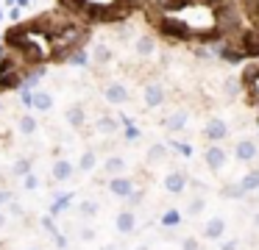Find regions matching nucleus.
I'll use <instances>...</instances> for the list:
<instances>
[{"label": "nucleus", "instance_id": "1", "mask_svg": "<svg viewBox=\"0 0 259 250\" xmlns=\"http://www.w3.org/2000/svg\"><path fill=\"white\" fill-rule=\"evenodd\" d=\"M159 31L167 39H190L192 36V28L187 25V22L176 20V17H164V20L159 22Z\"/></svg>", "mask_w": 259, "mask_h": 250}, {"label": "nucleus", "instance_id": "2", "mask_svg": "<svg viewBox=\"0 0 259 250\" xmlns=\"http://www.w3.org/2000/svg\"><path fill=\"white\" fill-rule=\"evenodd\" d=\"M142 100H145L148 109H156V106H162V103H164V86H162V83H156V81L145 83V86H142Z\"/></svg>", "mask_w": 259, "mask_h": 250}, {"label": "nucleus", "instance_id": "3", "mask_svg": "<svg viewBox=\"0 0 259 250\" xmlns=\"http://www.w3.org/2000/svg\"><path fill=\"white\" fill-rule=\"evenodd\" d=\"M23 103L25 106H34L36 111H51L53 109V97L48 92H23Z\"/></svg>", "mask_w": 259, "mask_h": 250}, {"label": "nucleus", "instance_id": "4", "mask_svg": "<svg viewBox=\"0 0 259 250\" xmlns=\"http://www.w3.org/2000/svg\"><path fill=\"white\" fill-rule=\"evenodd\" d=\"M103 97H106L112 106H120V103H125V100H128V89H125V83L112 81V83H106V86H103Z\"/></svg>", "mask_w": 259, "mask_h": 250}, {"label": "nucleus", "instance_id": "5", "mask_svg": "<svg viewBox=\"0 0 259 250\" xmlns=\"http://www.w3.org/2000/svg\"><path fill=\"white\" fill-rule=\"evenodd\" d=\"M109 192H112L114 197L128 200L131 192H134V183H131V178H125V175H112V181H109Z\"/></svg>", "mask_w": 259, "mask_h": 250}, {"label": "nucleus", "instance_id": "6", "mask_svg": "<svg viewBox=\"0 0 259 250\" xmlns=\"http://www.w3.org/2000/svg\"><path fill=\"white\" fill-rule=\"evenodd\" d=\"M203 136L212 139V142H220V139L229 136V125H226V120H220V117H212V120L203 125Z\"/></svg>", "mask_w": 259, "mask_h": 250}, {"label": "nucleus", "instance_id": "7", "mask_svg": "<svg viewBox=\"0 0 259 250\" xmlns=\"http://www.w3.org/2000/svg\"><path fill=\"white\" fill-rule=\"evenodd\" d=\"M203 161L209 164V170H223L226 161H229V153H226L223 147H218V144H212V147H206V153H203Z\"/></svg>", "mask_w": 259, "mask_h": 250}, {"label": "nucleus", "instance_id": "8", "mask_svg": "<svg viewBox=\"0 0 259 250\" xmlns=\"http://www.w3.org/2000/svg\"><path fill=\"white\" fill-rule=\"evenodd\" d=\"M73 172H75V164H73V161H67V159L53 161V167H51V178H53V181H59V183L70 181Z\"/></svg>", "mask_w": 259, "mask_h": 250}, {"label": "nucleus", "instance_id": "9", "mask_svg": "<svg viewBox=\"0 0 259 250\" xmlns=\"http://www.w3.org/2000/svg\"><path fill=\"white\" fill-rule=\"evenodd\" d=\"M187 122H190V114H187L184 109H179V111H173V114L164 117L162 125L167 128L170 133H179V131H184V128H187Z\"/></svg>", "mask_w": 259, "mask_h": 250}, {"label": "nucleus", "instance_id": "10", "mask_svg": "<svg viewBox=\"0 0 259 250\" xmlns=\"http://www.w3.org/2000/svg\"><path fill=\"white\" fill-rule=\"evenodd\" d=\"M164 189H167L170 194H181L187 189V175L181 170H173L164 175Z\"/></svg>", "mask_w": 259, "mask_h": 250}, {"label": "nucleus", "instance_id": "11", "mask_svg": "<svg viewBox=\"0 0 259 250\" xmlns=\"http://www.w3.org/2000/svg\"><path fill=\"white\" fill-rule=\"evenodd\" d=\"M256 153H259V147H256L253 139H242V142H237V147H234V159L237 161H253Z\"/></svg>", "mask_w": 259, "mask_h": 250}, {"label": "nucleus", "instance_id": "12", "mask_svg": "<svg viewBox=\"0 0 259 250\" xmlns=\"http://www.w3.org/2000/svg\"><path fill=\"white\" fill-rule=\"evenodd\" d=\"M240 47L245 50V56H259V31H245L242 33Z\"/></svg>", "mask_w": 259, "mask_h": 250}, {"label": "nucleus", "instance_id": "13", "mask_svg": "<svg viewBox=\"0 0 259 250\" xmlns=\"http://www.w3.org/2000/svg\"><path fill=\"white\" fill-rule=\"evenodd\" d=\"M226 233V220L223 217H212V220L206 222V228H203V236L206 239H220Z\"/></svg>", "mask_w": 259, "mask_h": 250}, {"label": "nucleus", "instance_id": "14", "mask_svg": "<svg viewBox=\"0 0 259 250\" xmlns=\"http://www.w3.org/2000/svg\"><path fill=\"white\" fill-rule=\"evenodd\" d=\"M64 120H67L70 128H81L87 122V114H84V106H70L67 111H64Z\"/></svg>", "mask_w": 259, "mask_h": 250}, {"label": "nucleus", "instance_id": "15", "mask_svg": "<svg viewBox=\"0 0 259 250\" xmlns=\"http://www.w3.org/2000/svg\"><path fill=\"white\" fill-rule=\"evenodd\" d=\"M114 225H117V231H120V233H131V231L137 228V217H134V211H120L117 220H114Z\"/></svg>", "mask_w": 259, "mask_h": 250}, {"label": "nucleus", "instance_id": "16", "mask_svg": "<svg viewBox=\"0 0 259 250\" xmlns=\"http://www.w3.org/2000/svg\"><path fill=\"white\" fill-rule=\"evenodd\" d=\"M117 128H120V122L114 120V117H106V114H103V117H98V120H95V131L103 133V136H112Z\"/></svg>", "mask_w": 259, "mask_h": 250}, {"label": "nucleus", "instance_id": "17", "mask_svg": "<svg viewBox=\"0 0 259 250\" xmlns=\"http://www.w3.org/2000/svg\"><path fill=\"white\" fill-rule=\"evenodd\" d=\"M134 50H137L140 56H153V50H156V42H153L151 36H140V39L134 42Z\"/></svg>", "mask_w": 259, "mask_h": 250}, {"label": "nucleus", "instance_id": "18", "mask_svg": "<svg viewBox=\"0 0 259 250\" xmlns=\"http://www.w3.org/2000/svg\"><path fill=\"white\" fill-rule=\"evenodd\" d=\"M103 170H106L109 175H120V172H125V161L120 159V156H112V159H106Z\"/></svg>", "mask_w": 259, "mask_h": 250}, {"label": "nucleus", "instance_id": "19", "mask_svg": "<svg viewBox=\"0 0 259 250\" xmlns=\"http://www.w3.org/2000/svg\"><path fill=\"white\" fill-rule=\"evenodd\" d=\"M240 183H242V189H245V192H256V189H259V170L245 172Z\"/></svg>", "mask_w": 259, "mask_h": 250}, {"label": "nucleus", "instance_id": "20", "mask_svg": "<svg viewBox=\"0 0 259 250\" xmlns=\"http://www.w3.org/2000/svg\"><path fill=\"white\" fill-rule=\"evenodd\" d=\"M220 194H223V197H229V200H240L242 194H248V192L242 189V183H229V186L220 189Z\"/></svg>", "mask_w": 259, "mask_h": 250}, {"label": "nucleus", "instance_id": "21", "mask_svg": "<svg viewBox=\"0 0 259 250\" xmlns=\"http://www.w3.org/2000/svg\"><path fill=\"white\" fill-rule=\"evenodd\" d=\"M78 170L81 172L95 170V150H84V156H81V161H78Z\"/></svg>", "mask_w": 259, "mask_h": 250}, {"label": "nucleus", "instance_id": "22", "mask_svg": "<svg viewBox=\"0 0 259 250\" xmlns=\"http://www.w3.org/2000/svg\"><path fill=\"white\" fill-rule=\"evenodd\" d=\"M31 172V159H17L12 164V175H17V178H25Z\"/></svg>", "mask_w": 259, "mask_h": 250}, {"label": "nucleus", "instance_id": "23", "mask_svg": "<svg viewBox=\"0 0 259 250\" xmlns=\"http://www.w3.org/2000/svg\"><path fill=\"white\" fill-rule=\"evenodd\" d=\"M92 56H95V61H98V64H109V61H112V50H109L106 44H95Z\"/></svg>", "mask_w": 259, "mask_h": 250}, {"label": "nucleus", "instance_id": "24", "mask_svg": "<svg viewBox=\"0 0 259 250\" xmlns=\"http://www.w3.org/2000/svg\"><path fill=\"white\" fill-rule=\"evenodd\" d=\"M36 131V120L31 114H25V117H20V133L23 136H31V133Z\"/></svg>", "mask_w": 259, "mask_h": 250}, {"label": "nucleus", "instance_id": "25", "mask_svg": "<svg viewBox=\"0 0 259 250\" xmlns=\"http://www.w3.org/2000/svg\"><path fill=\"white\" fill-rule=\"evenodd\" d=\"M179 222H181V214H179L176 209H167V211L162 214V225H164V228H176Z\"/></svg>", "mask_w": 259, "mask_h": 250}, {"label": "nucleus", "instance_id": "26", "mask_svg": "<svg viewBox=\"0 0 259 250\" xmlns=\"http://www.w3.org/2000/svg\"><path fill=\"white\" fill-rule=\"evenodd\" d=\"M164 156H167V147H164V144H151V150H148V161H151V164L162 161Z\"/></svg>", "mask_w": 259, "mask_h": 250}, {"label": "nucleus", "instance_id": "27", "mask_svg": "<svg viewBox=\"0 0 259 250\" xmlns=\"http://www.w3.org/2000/svg\"><path fill=\"white\" fill-rule=\"evenodd\" d=\"M87 59H90V56H87V50H84V47H78V50H75V53L67 59V64H73V67H87V64H90Z\"/></svg>", "mask_w": 259, "mask_h": 250}, {"label": "nucleus", "instance_id": "28", "mask_svg": "<svg viewBox=\"0 0 259 250\" xmlns=\"http://www.w3.org/2000/svg\"><path fill=\"white\" fill-rule=\"evenodd\" d=\"M20 86V75L17 72H3V78H0V89H17Z\"/></svg>", "mask_w": 259, "mask_h": 250}, {"label": "nucleus", "instance_id": "29", "mask_svg": "<svg viewBox=\"0 0 259 250\" xmlns=\"http://www.w3.org/2000/svg\"><path fill=\"white\" fill-rule=\"evenodd\" d=\"M78 211L87 217V220H92V217H98V203L95 200H84V203L78 206Z\"/></svg>", "mask_w": 259, "mask_h": 250}, {"label": "nucleus", "instance_id": "30", "mask_svg": "<svg viewBox=\"0 0 259 250\" xmlns=\"http://www.w3.org/2000/svg\"><path fill=\"white\" fill-rule=\"evenodd\" d=\"M203 211V197H192L190 206H187V217H198Z\"/></svg>", "mask_w": 259, "mask_h": 250}, {"label": "nucleus", "instance_id": "31", "mask_svg": "<svg viewBox=\"0 0 259 250\" xmlns=\"http://www.w3.org/2000/svg\"><path fill=\"white\" fill-rule=\"evenodd\" d=\"M195 0H162V6L167 11H179V9H184V6H192Z\"/></svg>", "mask_w": 259, "mask_h": 250}, {"label": "nucleus", "instance_id": "32", "mask_svg": "<svg viewBox=\"0 0 259 250\" xmlns=\"http://www.w3.org/2000/svg\"><path fill=\"white\" fill-rule=\"evenodd\" d=\"M240 83H242V81H237V78H226L223 92H226V94H237V92H240Z\"/></svg>", "mask_w": 259, "mask_h": 250}, {"label": "nucleus", "instance_id": "33", "mask_svg": "<svg viewBox=\"0 0 259 250\" xmlns=\"http://www.w3.org/2000/svg\"><path fill=\"white\" fill-rule=\"evenodd\" d=\"M173 147H176V153L184 156V159H190V156H192V144H187V142H173Z\"/></svg>", "mask_w": 259, "mask_h": 250}, {"label": "nucleus", "instance_id": "34", "mask_svg": "<svg viewBox=\"0 0 259 250\" xmlns=\"http://www.w3.org/2000/svg\"><path fill=\"white\" fill-rule=\"evenodd\" d=\"M23 183H25V189H28V192H31V189H36V186H39V181H36V175H34V172H28V175L23 178Z\"/></svg>", "mask_w": 259, "mask_h": 250}, {"label": "nucleus", "instance_id": "35", "mask_svg": "<svg viewBox=\"0 0 259 250\" xmlns=\"http://www.w3.org/2000/svg\"><path fill=\"white\" fill-rule=\"evenodd\" d=\"M181 250H201V244H198V239L187 236L184 242H181Z\"/></svg>", "mask_w": 259, "mask_h": 250}, {"label": "nucleus", "instance_id": "36", "mask_svg": "<svg viewBox=\"0 0 259 250\" xmlns=\"http://www.w3.org/2000/svg\"><path fill=\"white\" fill-rule=\"evenodd\" d=\"M256 75H259V70H256V67H248V70H245V75H242V83L253 81V78H256Z\"/></svg>", "mask_w": 259, "mask_h": 250}, {"label": "nucleus", "instance_id": "37", "mask_svg": "<svg viewBox=\"0 0 259 250\" xmlns=\"http://www.w3.org/2000/svg\"><path fill=\"white\" fill-rule=\"evenodd\" d=\"M142 200H145V194H142V192H137V189H134V192H131V197H128V203H131V206H140Z\"/></svg>", "mask_w": 259, "mask_h": 250}, {"label": "nucleus", "instance_id": "38", "mask_svg": "<svg viewBox=\"0 0 259 250\" xmlns=\"http://www.w3.org/2000/svg\"><path fill=\"white\" fill-rule=\"evenodd\" d=\"M42 225H45L48 231L53 233V236H56V233H59V231H56V225H53V222H51V217H42Z\"/></svg>", "mask_w": 259, "mask_h": 250}, {"label": "nucleus", "instance_id": "39", "mask_svg": "<svg viewBox=\"0 0 259 250\" xmlns=\"http://www.w3.org/2000/svg\"><path fill=\"white\" fill-rule=\"evenodd\" d=\"M81 239H84V242H92V239H95V231H92V228H84V231H81Z\"/></svg>", "mask_w": 259, "mask_h": 250}, {"label": "nucleus", "instance_id": "40", "mask_svg": "<svg viewBox=\"0 0 259 250\" xmlns=\"http://www.w3.org/2000/svg\"><path fill=\"white\" fill-rule=\"evenodd\" d=\"M53 239H56V247H59V250H64V247H67V239H64L62 233H56Z\"/></svg>", "mask_w": 259, "mask_h": 250}, {"label": "nucleus", "instance_id": "41", "mask_svg": "<svg viewBox=\"0 0 259 250\" xmlns=\"http://www.w3.org/2000/svg\"><path fill=\"white\" fill-rule=\"evenodd\" d=\"M220 250H237V242H234V239H229V242H223V247H220Z\"/></svg>", "mask_w": 259, "mask_h": 250}, {"label": "nucleus", "instance_id": "42", "mask_svg": "<svg viewBox=\"0 0 259 250\" xmlns=\"http://www.w3.org/2000/svg\"><path fill=\"white\" fill-rule=\"evenodd\" d=\"M125 136H128V139H137V136H140V131H137V128H131V125H128V131H125Z\"/></svg>", "mask_w": 259, "mask_h": 250}, {"label": "nucleus", "instance_id": "43", "mask_svg": "<svg viewBox=\"0 0 259 250\" xmlns=\"http://www.w3.org/2000/svg\"><path fill=\"white\" fill-rule=\"evenodd\" d=\"M6 200H9V192H0V206L6 203Z\"/></svg>", "mask_w": 259, "mask_h": 250}, {"label": "nucleus", "instance_id": "44", "mask_svg": "<svg viewBox=\"0 0 259 250\" xmlns=\"http://www.w3.org/2000/svg\"><path fill=\"white\" fill-rule=\"evenodd\" d=\"M6 222H9V220H6V214H0V228L6 225Z\"/></svg>", "mask_w": 259, "mask_h": 250}, {"label": "nucleus", "instance_id": "45", "mask_svg": "<svg viewBox=\"0 0 259 250\" xmlns=\"http://www.w3.org/2000/svg\"><path fill=\"white\" fill-rule=\"evenodd\" d=\"M253 222H256V225H259V214H256V217H253Z\"/></svg>", "mask_w": 259, "mask_h": 250}, {"label": "nucleus", "instance_id": "46", "mask_svg": "<svg viewBox=\"0 0 259 250\" xmlns=\"http://www.w3.org/2000/svg\"><path fill=\"white\" fill-rule=\"evenodd\" d=\"M134 250H148V247H145V244H142V247H134Z\"/></svg>", "mask_w": 259, "mask_h": 250}, {"label": "nucleus", "instance_id": "47", "mask_svg": "<svg viewBox=\"0 0 259 250\" xmlns=\"http://www.w3.org/2000/svg\"><path fill=\"white\" fill-rule=\"evenodd\" d=\"M103 250H117V247H103Z\"/></svg>", "mask_w": 259, "mask_h": 250}, {"label": "nucleus", "instance_id": "48", "mask_svg": "<svg viewBox=\"0 0 259 250\" xmlns=\"http://www.w3.org/2000/svg\"><path fill=\"white\" fill-rule=\"evenodd\" d=\"M0 111H3V100H0Z\"/></svg>", "mask_w": 259, "mask_h": 250}, {"label": "nucleus", "instance_id": "49", "mask_svg": "<svg viewBox=\"0 0 259 250\" xmlns=\"http://www.w3.org/2000/svg\"><path fill=\"white\" fill-rule=\"evenodd\" d=\"M25 250H36V247H25Z\"/></svg>", "mask_w": 259, "mask_h": 250}, {"label": "nucleus", "instance_id": "50", "mask_svg": "<svg viewBox=\"0 0 259 250\" xmlns=\"http://www.w3.org/2000/svg\"><path fill=\"white\" fill-rule=\"evenodd\" d=\"M0 17H3V14H0Z\"/></svg>", "mask_w": 259, "mask_h": 250}]
</instances>
